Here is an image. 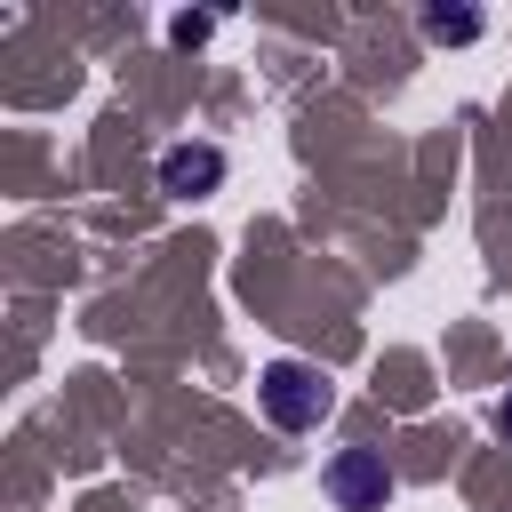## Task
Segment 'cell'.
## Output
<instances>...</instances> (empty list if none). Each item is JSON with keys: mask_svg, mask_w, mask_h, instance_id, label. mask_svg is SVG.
Segmentation results:
<instances>
[{"mask_svg": "<svg viewBox=\"0 0 512 512\" xmlns=\"http://www.w3.org/2000/svg\"><path fill=\"white\" fill-rule=\"evenodd\" d=\"M424 40H432V48H464V40H480V8H424Z\"/></svg>", "mask_w": 512, "mask_h": 512, "instance_id": "obj_4", "label": "cell"}, {"mask_svg": "<svg viewBox=\"0 0 512 512\" xmlns=\"http://www.w3.org/2000/svg\"><path fill=\"white\" fill-rule=\"evenodd\" d=\"M320 488H328L336 512H384L392 504V464L376 448H336L328 472H320Z\"/></svg>", "mask_w": 512, "mask_h": 512, "instance_id": "obj_2", "label": "cell"}, {"mask_svg": "<svg viewBox=\"0 0 512 512\" xmlns=\"http://www.w3.org/2000/svg\"><path fill=\"white\" fill-rule=\"evenodd\" d=\"M256 400H264V416H272L280 432H312V424L336 408L328 376H320V368H304V360H272V368L256 376Z\"/></svg>", "mask_w": 512, "mask_h": 512, "instance_id": "obj_1", "label": "cell"}, {"mask_svg": "<svg viewBox=\"0 0 512 512\" xmlns=\"http://www.w3.org/2000/svg\"><path fill=\"white\" fill-rule=\"evenodd\" d=\"M224 184V152L216 144H168L160 152V192L168 200H200V192H216Z\"/></svg>", "mask_w": 512, "mask_h": 512, "instance_id": "obj_3", "label": "cell"}, {"mask_svg": "<svg viewBox=\"0 0 512 512\" xmlns=\"http://www.w3.org/2000/svg\"><path fill=\"white\" fill-rule=\"evenodd\" d=\"M496 432H504V440H512V400H496Z\"/></svg>", "mask_w": 512, "mask_h": 512, "instance_id": "obj_5", "label": "cell"}]
</instances>
